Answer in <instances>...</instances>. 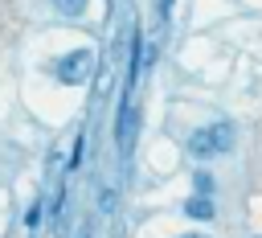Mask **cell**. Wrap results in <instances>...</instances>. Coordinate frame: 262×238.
<instances>
[{
  "mask_svg": "<svg viewBox=\"0 0 262 238\" xmlns=\"http://www.w3.org/2000/svg\"><path fill=\"white\" fill-rule=\"evenodd\" d=\"M180 238H205V234H180Z\"/></svg>",
  "mask_w": 262,
  "mask_h": 238,
  "instance_id": "8fae6325",
  "label": "cell"
},
{
  "mask_svg": "<svg viewBox=\"0 0 262 238\" xmlns=\"http://www.w3.org/2000/svg\"><path fill=\"white\" fill-rule=\"evenodd\" d=\"M233 148V123H213V127H196L192 135H188V156H196V160H209V156H217V152H229Z\"/></svg>",
  "mask_w": 262,
  "mask_h": 238,
  "instance_id": "6da1fadb",
  "label": "cell"
},
{
  "mask_svg": "<svg viewBox=\"0 0 262 238\" xmlns=\"http://www.w3.org/2000/svg\"><path fill=\"white\" fill-rule=\"evenodd\" d=\"M184 213H188L192 222H213L217 205H213V197H201V193H192V197L184 201Z\"/></svg>",
  "mask_w": 262,
  "mask_h": 238,
  "instance_id": "277c9868",
  "label": "cell"
},
{
  "mask_svg": "<svg viewBox=\"0 0 262 238\" xmlns=\"http://www.w3.org/2000/svg\"><path fill=\"white\" fill-rule=\"evenodd\" d=\"M78 238H94V234H90V226H82V230H78Z\"/></svg>",
  "mask_w": 262,
  "mask_h": 238,
  "instance_id": "30bf717a",
  "label": "cell"
},
{
  "mask_svg": "<svg viewBox=\"0 0 262 238\" xmlns=\"http://www.w3.org/2000/svg\"><path fill=\"white\" fill-rule=\"evenodd\" d=\"M115 205H119V193H115L111 185H102V189H98V209H102V213H115Z\"/></svg>",
  "mask_w": 262,
  "mask_h": 238,
  "instance_id": "ba28073f",
  "label": "cell"
},
{
  "mask_svg": "<svg viewBox=\"0 0 262 238\" xmlns=\"http://www.w3.org/2000/svg\"><path fill=\"white\" fill-rule=\"evenodd\" d=\"M37 222H41V201H33L29 213H25V226H29V230H37Z\"/></svg>",
  "mask_w": 262,
  "mask_h": 238,
  "instance_id": "9c48e42d",
  "label": "cell"
},
{
  "mask_svg": "<svg viewBox=\"0 0 262 238\" xmlns=\"http://www.w3.org/2000/svg\"><path fill=\"white\" fill-rule=\"evenodd\" d=\"M90 70H94V53H90V49H70V53L53 66L57 82H66V86H82V82L90 78Z\"/></svg>",
  "mask_w": 262,
  "mask_h": 238,
  "instance_id": "7a4b0ae2",
  "label": "cell"
},
{
  "mask_svg": "<svg viewBox=\"0 0 262 238\" xmlns=\"http://www.w3.org/2000/svg\"><path fill=\"white\" fill-rule=\"evenodd\" d=\"M192 189H196L201 197H213V193H217V181H213V172H205V168H201V172L192 176Z\"/></svg>",
  "mask_w": 262,
  "mask_h": 238,
  "instance_id": "8992f818",
  "label": "cell"
},
{
  "mask_svg": "<svg viewBox=\"0 0 262 238\" xmlns=\"http://www.w3.org/2000/svg\"><path fill=\"white\" fill-rule=\"evenodd\" d=\"M135 123H139V111L131 103V94H123L119 103V119H115V140H119V152L131 156V144H135Z\"/></svg>",
  "mask_w": 262,
  "mask_h": 238,
  "instance_id": "3957f363",
  "label": "cell"
},
{
  "mask_svg": "<svg viewBox=\"0 0 262 238\" xmlns=\"http://www.w3.org/2000/svg\"><path fill=\"white\" fill-rule=\"evenodd\" d=\"M82 160H86V127L78 131V140H74V156H70V164H66V168H70V172H78V168H82Z\"/></svg>",
  "mask_w": 262,
  "mask_h": 238,
  "instance_id": "5b68a950",
  "label": "cell"
},
{
  "mask_svg": "<svg viewBox=\"0 0 262 238\" xmlns=\"http://www.w3.org/2000/svg\"><path fill=\"white\" fill-rule=\"evenodd\" d=\"M49 4H53V8L61 12V16H82L90 0H49Z\"/></svg>",
  "mask_w": 262,
  "mask_h": 238,
  "instance_id": "52a82bcc",
  "label": "cell"
}]
</instances>
